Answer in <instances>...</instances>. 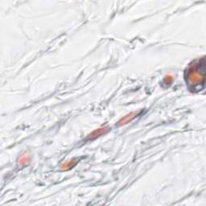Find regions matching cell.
I'll return each instance as SVG.
<instances>
[{
	"label": "cell",
	"mask_w": 206,
	"mask_h": 206,
	"mask_svg": "<svg viewBox=\"0 0 206 206\" xmlns=\"http://www.w3.org/2000/svg\"><path fill=\"white\" fill-rule=\"evenodd\" d=\"M108 130H109V128H108V127H107V128H101L99 130H95V131H93L91 135H90V136H89V139H93V138H95V137L99 136V135H102V134L107 133Z\"/></svg>",
	"instance_id": "1"
},
{
	"label": "cell",
	"mask_w": 206,
	"mask_h": 206,
	"mask_svg": "<svg viewBox=\"0 0 206 206\" xmlns=\"http://www.w3.org/2000/svg\"><path fill=\"white\" fill-rule=\"evenodd\" d=\"M135 115H136V114H130L126 115L124 118H123L122 120H120L119 122L118 123V126H122V125L125 124V123H129L130 121H131V120L133 119L135 117Z\"/></svg>",
	"instance_id": "2"
}]
</instances>
